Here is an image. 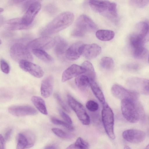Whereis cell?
Here are the masks:
<instances>
[{"label": "cell", "mask_w": 149, "mask_h": 149, "mask_svg": "<svg viewBox=\"0 0 149 149\" xmlns=\"http://www.w3.org/2000/svg\"><path fill=\"white\" fill-rule=\"evenodd\" d=\"M58 111L61 116L66 122L70 125L72 124V119L68 115L60 109H59Z\"/></svg>", "instance_id": "40"}, {"label": "cell", "mask_w": 149, "mask_h": 149, "mask_svg": "<svg viewBox=\"0 0 149 149\" xmlns=\"http://www.w3.org/2000/svg\"><path fill=\"white\" fill-rule=\"evenodd\" d=\"M149 80L136 77H131L127 80L126 84L131 90L138 93L149 94Z\"/></svg>", "instance_id": "8"}, {"label": "cell", "mask_w": 149, "mask_h": 149, "mask_svg": "<svg viewBox=\"0 0 149 149\" xmlns=\"http://www.w3.org/2000/svg\"><path fill=\"white\" fill-rule=\"evenodd\" d=\"M23 23L22 18H15L9 19L5 23V27L10 31L24 29L29 28Z\"/></svg>", "instance_id": "20"}, {"label": "cell", "mask_w": 149, "mask_h": 149, "mask_svg": "<svg viewBox=\"0 0 149 149\" xmlns=\"http://www.w3.org/2000/svg\"><path fill=\"white\" fill-rule=\"evenodd\" d=\"M111 91L113 95L121 100H128L137 101L139 99V93L132 90L125 88L117 84L113 85L111 87Z\"/></svg>", "instance_id": "9"}, {"label": "cell", "mask_w": 149, "mask_h": 149, "mask_svg": "<svg viewBox=\"0 0 149 149\" xmlns=\"http://www.w3.org/2000/svg\"><path fill=\"white\" fill-rule=\"evenodd\" d=\"M68 103L74 111L78 118L84 125H88L90 118L83 105L70 94L67 95Z\"/></svg>", "instance_id": "7"}, {"label": "cell", "mask_w": 149, "mask_h": 149, "mask_svg": "<svg viewBox=\"0 0 149 149\" xmlns=\"http://www.w3.org/2000/svg\"><path fill=\"white\" fill-rule=\"evenodd\" d=\"M75 84L81 91H85L90 86L89 80L88 77L85 75H82L77 77L75 79Z\"/></svg>", "instance_id": "23"}, {"label": "cell", "mask_w": 149, "mask_h": 149, "mask_svg": "<svg viewBox=\"0 0 149 149\" xmlns=\"http://www.w3.org/2000/svg\"><path fill=\"white\" fill-rule=\"evenodd\" d=\"M55 40L48 36H44L36 39L29 42L26 45L30 50L34 49L47 50L54 46Z\"/></svg>", "instance_id": "10"}, {"label": "cell", "mask_w": 149, "mask_h": 149, "mask_svg": "<svg viewBox=\"0 0 149 149\" xmlns=\"http://www.w3.org/2000/svg\"><path fill=\"white\" fill-rule=\"evenodd\" d=\"M139 32V34L147 38L149 33V26L148 23L145 22H140L138 25Z\"/></svg>", "instance_id": "32"}, {"label": "cell", "mask_w": 149, "mask_h": 149, "mask_svg": "<svg viewBox=\"0 0 149 149\" xmlns=\"http://www.w3.org/2000/svg\"><path fill=\"white\" fill-rule=\"evenodd\" d=\"M101 52V47L97 44H84L81 55L87 58L91 59L96 57Z\"/></svg>", "instance_id": "18"}, {"label": "cell", "mask_w": 149, "mask_h": 149, "mask_svg": "<svg viewBox=\"0 0 149 149\" xmlns=\"http://www.w3.org/2000/svg\"><path fill=\"white\" fill-rule=\"evenodd\" d=\"M54 83V77L51 75L47 76L42 80L41 85L40 92L43 97L47 98L51 95Z\"/></svg>", "instance_id": "19"}, {"label": "cell", "mask_w": 149, "mask_h": 149, "mask_svg": "<svg viewBox=\"0 0 149 149\" xmlns=\"http://www.w3.org/2000/svg\"><path fill=\"white\" fill-rule=\"evenodd\" d=\"M41 8V4L40 2L37 1H33L22 18L23 24L26 26L29 27L40 10Z\"/></svg>", "instance_id": "12"}, {"label": "cell", "mask_w": 149, "mask_h": 149, "mask_svg": "<svg viewBox=\"0 0 149 149\" xmlns=\"http://www.w3.org/2000/svg\"><path fill=\"white\" fill-rule=\"evenodd\" d=\"M127 68L130 70H136L138 69L139 66L136 64H133L128 65Z\"/></svg>", "instance_id": "42"}, {"label": "cell", "mask_w": 149, "mask_h": 149, "mask_svg": "<svg viewBox=\"0 0 149 149\" xmlns=\"http://www.w3.org/2000/svg\"><path fill=\"white\" fill-rule=\"evenodd\" d=\"M84 44L82 42H74L67 48L65 53L66 57L71 60L79 58L81 55Z\"/></svg>", "instance_id": "17"}, {"label": "cell", "mask_w": 149, "mask_h": 149, "mask_svg": "<svg viewBox=\"0 0 149 149\" xmlns=\"http://www.w3.org/2000/svg\"><path fill=\"white\" fill-rule=\"evenodd\" d=\"M86 72L85 69L81 66L75 64H72L63 71L61 81L63 82H65L74 77L85 73Z\"/></svg>", "instance_id": "16"}, {"label": "cell", "mask_w": 149, "mask_h": 149, "mask_svg": "<svg viewBox=\"0 0 149 149\" xmlns=\"http://www.w3.org/2000/svg\"><path fill=\"white\" fill-rule=\"evenodd\" d=\"M124 149H131L129 146H125L124 148Z\"/></svg>", "instance_id": "47"}, {"label": "cell", "mask_w": 149, "mask_h": 149, "mask_svg": "<svg viewBox=\"0 0 149 149\" xmlns=\"http://www.w3.org/2000/svg\"><path fill=\"white\" fill-rule=\"evenodd\" d=\"M12 132V129H9L6 132L4 136V139L6 141L9 140L10 138Z\"/></svg>", "instance_id": "41"}, {"label": "cell", "mask_w": 149, "mask_h": 149, "mask_svg": "<svg viewBox=\"0 0 149 149\" xmlns=\"http://www.w3.org/2000/svg\"><path fill=\"white\" fill-rule=\"evenodd\" d=\"M137 101L128 100H121V107L122 114L125 118L131 123H136L144 114L141 105Z\"/></svg>", "instance_id": "2"}, {"label": "cell", "mask_w": 149, "mask_h": 149, "mask_svg": "<svg viewBox=\"0 0 149 149\" xmlns=\"http://www.w3.org/2000/svg\"><path fill=\"white\" fill-rule=\"evenodd\" d=\"M55 40L54 51L58 56H61L65 54L67 49L68 44L62 38L58 37Z\"/></svg>", "instance_id": "22"}, {"label": "cell", "mask_w": 149, "mask_h": 149, "mask_svg": "<svg viewBox=\"0 0 149 149\" xmlns=\"http://www.w3.org/2000/svg\"><path fill=\"white\" fill-rule=\"evenodd\" d=\"M66 149H78L76 148L74 144H71L68 146Z\"/></svg>", "instance_id": "46"}, {"label": "cell", "mask_w": 149, "mask_h": 149, "mask_svg": "<svg viewBox=\"0 0 149 149\" xmlns=\"http://www.w3.org/2000/svg\"><path fill=\"white\" fill-rule=\"evenodd\" d=\"M4 10V9L2 8H0V13L2 12Z\"/></svg>", "instance_id": "48"}, {"label": "cell", "mask_w": 149, "mask_h": 149, "mask_svg": "<svg viewBox=\"0 0 149 149\" xmlns=\"http://www.w3.org/2000/svg\"><path fill=\"white\" fill-rule=\"evenodd\" d=\"M115 36L113 31L109 30L100 29L96 32V36L99 40L103 41H108L113 38Z\"/></svg>", "instance_id": "26"}, {"label": "cell", "mask_w": 149, "mask_h": 149, "mask_svg": "<svg viewBox=\"0 0 149 149\" xmlns=\"http://www.w3.org/2000/svg\"><path fill=\"white\" fill-rule=\"evenodd\" d=\"M114 62L112 58L109 57H104L101 59L100 65L103 69L106 70L111 69L113 67Z\"/></svg>", "instance_id": "30"}, {"label": "cell", "mask_w": 149, "mask_h": 149, "mask_svg": "<svg viewBox=\"0 0 149 149\" xmlns=\"http://www.w3.org/2000/svg\"><path fill=\"white\" fill-rule=\"evenodd\" d=\"M51 120L52 123L54 124L61 125L68 130L72 131L74 130V127L71 125L66 122H64L54 117H52Z\"/></svg>", "instance_id": "34"}, {"label": "cell", "mask_w": 149, "mask_h": 149, "mask_svg": "<svg viewBox=\"0 0 149 149\" xmlns=\"http://www.w3.org/2000/svg\"><path fill=\"white\" fill-rule=\"evenodd\" d=\"M81 66L86 70V75L89 80H95V73L93 65L90 62L86 61L81 64Z\"/></svg>", "instance_id": "28"}, {"label": "cell", "mask_w": 149, "mask_h": 149, "mask_svg": "<svg viewBox=\"0 0 149 149\" xmlns=\"http://www.w3.org/2000/svg\"><path fill=\"white\" fill-rule=\"evenodd\" d=\"M19 65L22 70L35 77L40 78L44 75V72L41 68L31 61L22 60L19 62Z\"/></svg>", "instance_id": "14"}, {"label": "cell", "mask_w": 149, "mask_h": 149, "mask_svg": "<svg viewBox=\"0 0 149 149\" xmlns=\"http://www.w3.org/2000/svg\"><path fill=\"white\" fill-rule=\"evenodd\" d=\"M54 96L58 103L64 110L68 112H70V110L69 108H68V107L64 102L61 97L58 94L55 93L54 95Z\"/></svg>", "instance_id": "36"}, {"label": "cell", "mask_w": 149, "mask_h": 149, "mask_svg": "<svg viewBox=\"0 0 149 149\" xmlns=\"http://www.w3.org/2000/svg\"><path fill=\"white\" fill-rule=\"evenodd\" d=\"M74 15L69 11L63 12L55 17L41 30V34L47 36L55 34L70 26L73 22Z\"/></svg>", "instance_id": "1"}, {"label": "cell", "mask_w": 149, "mask_h": 149, "mask_svg": "<svg viewBox=\"0 0 149 149\" xmlns=\"http://www.w3.org/2000/svg\"><path fill=\"white\" fill-rule=\"evenodd\" d=\"M101 114L102 121L106 132L111 139H114L115 136L113 130L114 114L111 109L105 102L103 104Z\"/></svg>", "instance_id": "5"}, {"label": "cell", "mask_w": 149, "mask_h": 149, "mask_svg": "<svg viewBox=\"0 0 149 149\" xmlns=\"http://www.w3.org/2000/svg\"><path fill=\"white\" fill-rule=\"evenodd\" d=\"M31 100L34 106L42 114L47 115L48 114L45 101L41 97L38 96H33Z\"/></svg>", "instance_id": "25"}, {"label": "cell", "mask_w": 149, "mask_h": 149, "mask_svg": "<svg viewBox=\"0 0 149 149\" xmlns=\"http://www.w3.org/2000/svg\"><path fill=\"white\" fill-rule=\"evenodd\" d=\"M35 141L34 134L27 131L19 133L17 137L16 149H27L32 147Z\"/></svg>", "instance_id": "11"}, {"label": "cell", "mask_w": 149, "mask_h": 149, "mask_svg": "<svg viewBox=\"0 0 149 149\" xmlns=\"http://www.w3.org/2000/svg\"><path fill=\"white\" fill-rule=\"evenodd\" d=\"M44 149H58V148L56 145L52 144L46 146Z\"/></svg>", "instance_id": "44"}, {"label": "cell", "mask_w": 149, "mask_h": 149, "mask_svg": "<svg viewBox=\"0 0 149 149\" xmlns=\"http://www.w3.org/2000/svg\"><path fill=\"white\" fill-rule=\"evenodd\" d=\"M96 29V24L90 17L82 15L77 19L72 35L74 37H81L86 33L94 31Z\"/></svg>", "instance_id": "4"}, {"label": "cell", "mask_w": 149, "mask_h": 149, "mask_svg": "<svg viewBox=\"0 0 149 149\" xmlns=\"http://www.w3.org/2000/svg\"><path fill=\"white\" fill-rule=\"evenodd\" d=\"M52 130L55 134L59 137L63 139L68 138V134L60 129L54 128Z\"/></svg>", "instance_id": "38"}, {"label": "cell", "mask_w": 149, "mask_h": 149, "mask_svg": "<svg viewBox=\"0 0 149 149\" xmlns=\"http://www.w3.org/2000/svg\"><path fill=\"white\" fill-rule=\"evenodd\" d=\"M9 112L17 116H23L36 114L38 111L33 107L27 105H16L11 106L8 109Z\"/></svg>", "instance_id": "13"}, {"label": "cell", "mask_w": 149, "mask_h": 149, "mask_svg": "<svg viewBox=\"0 0 149 149\" xmlns=\"http://www.w3.org/2000/svg\"><path fill=\"white\" fill-rule=\"evenodd\" d=\"M88 3L94 11L110 19L117 18V5L114 2L106 0H91Z\"/></svg>", "instance_id": "3"}, {"label": "cell", "mask_w": 149, "mask_h": 149, "mask_svg": "<svg viewBox=\"0 0 149 149\" xmlns=\"http://www.w3.org/2000/svg\"><path fill=\"white\" fill-rule=\"evenodd\" d=\"M0 68L1 71L4 73L8 74L10 71L8 63L4 59H2L0 61Z\"/></svg>", "instance_id": "39"}, {"label": "cell", "mask_w": 149, "mask_h": 149, "mask_svg": "<svg viewBox=\"0 0 149 149\" xmlns=\"http://www.w3.org/2000/svg\"><path fill=\"white\" fill-rule=\"evenodd\" d=\"M29 51L26 45L21 43H17L11 47L10 55L12 58L17 62H19L22 60L31 62L33 57Z\"/></svg>", "instance_id": "6"}, {"label": "cell", "mask_w": 149, "mask_h": 149, "mask_svg": "<svg viewBox=\"0 0 149 149\" xmlns=\"http://www.w3.org/2000/svg\"><path fill=\"white\" fill-rule=\"evenodd\" d=\"M122 136L123 138L127 141L133 143H139L145 139L146 134L143 131L128 129L123 132Z\"/></svg>", "instance_id": "15"}, {"label": "cell", "mask_w": 149, "mask_h": 149, "mask_svg": "<svg viewBox=\"0 0 149 149\" xmlns=\"http://www.w3.org/2000/svg\"><path fill=\"white\" fill-rule=\"evenodd\" d=\"M147 39L138 33H133L130 37V43L133 49L143 47Z\"/></svg>", "instance_id": "21"}, {"label": "cell", "mask_w": 149, "mask_h": 149, "mask_svg": "<svg viewBox=\"0 0 149 149\" xmlns=\"http://www.w3.org/2000/svg\"><path fill=\"white\" fill-rule=\"evenodd\" d=\"M4 22V17L0 15V27L3 24Z\"/></svg>", "instance_id": "45"}, {"label": "cell", "mask_w": 149, "mask_h": 149, "mask_svg": "<svg viewBox=\"0 0 149 149\" xmlns=\"http://www.w3.org/2000/svg\"><path fill=\"white\" fill-rule=\"evenodd\" d=\"M87 109L91 112H94L97 111L99 109L98 104L93 100L88 101L86 104Z\"/></svg>", "instance_id": "35"}, {"label": "cell", "mask_w": 149, "mask_h": 149, "mask_svg": "<svg viewBox=\"0 0 149 149\" xmlns=\"http://www.w3.org/2000/svg\"><path fill=\"white\" fill-rule=\"evenodd\" d=\"M148 55V51L144 47L133 49V55L136 58L143 59L147 57Z\"/></svg>", "instance_id": "29"}, {"label": "cell", "mask_w": 149, "mask_h": 149, "mask_svg": "<svg viewBox=\"0 0 149 149\" xmlns=\"http://www.w3.org/2000/svg\"><path fill=\"white\" fill-rule=\"evenodd\" d=\"M1 43V41L0 40V45Z\"/></svg>", "instance_id": "49"}, {"label": "cell", "mask_w": 149, "mask_h": 149, "mask_svg": "<svg viewBox=\"0 0 149 149\" xmlns=\"http://www.w3.org/2000/svg\"><path fill=\"white\" fill-rule=\"evenodd\" d=\"M13 97V94L10 91L6 88L0 89V102H5L11 100Z\"/></svg>", "instance_id": "31"}, {"label": "cell", "mask_w": 149, "mask_h": 149, "mask_svg": "<svg viewBox=\"0 0 149 149\" xmlns=\"http://www.w3.org/2000/svg\"><path fill=\"white\" fill-rule=\"evenodd\" d=\"M75 147L78 149H88L89 145L88 142L81 137L77 139L74 144Z\"/></svg>", "instance_id": "33"}, {"label": "cell", "mask_w": 149, "mask_h": 149, "mask_svg": "<svg viewBox=\"0 0 149 149\" xmlns=\"http://www.w3.org/2000/svg\"><path fill=\"white\" fill-rule=\"evenodd\" d=\"M31 51L36 56L45 63H51L54 61L52 57L44 50L34 49Z\"/></svg>", "instance_id": "27"}, {"label": "cell", "mask_w": 149, "mask_h": 149, "mask_svg": "<svg viewBox=\"0 0 149 149\" xmlns=\"http://www.w3.org/2000/svg\"><path fill=\"white\" fill-rule=\"evenodd\" d=\"M90 86L95 97L102 104L105 102V99L103 92L95 80H89Z\"/></svg>", "instance_id": "24"}, {"label": "cell", "mask_w": 149, "mask_h": 149, "mask_svg": "<svg viewBox=\"0 0 149 149\" xmlns=\"http://www.w3.org/2000/svg\"><path fill=\"white\" fill-rule=\"evenodd\" d=\"M148 0H131L130 4L138 8H142L146 6L149 3Z\"/></svg>", "instance_id": "37"}, {"label": "cell", "mask_w": 149, "mask_h": 149, "mask_svg": "<svg viewBox=\"0 0 149 149\" xmlns=\"http://www.w3.org/2000/svg\"><path fill=\"white\" fill-rule=\"evenodd\" d=\"M4 138L0 134V149H4Z\"/></svg>", "instance_id": "43"}]
</instances>
